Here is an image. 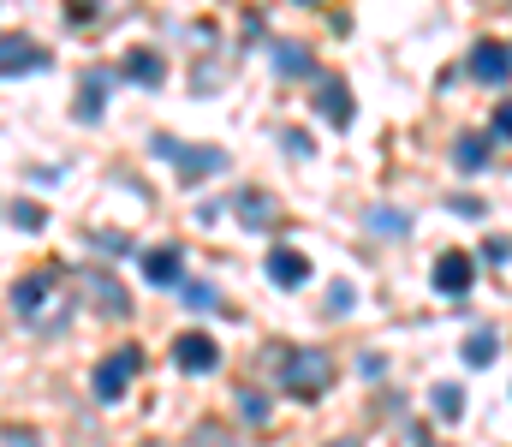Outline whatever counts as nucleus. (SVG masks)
I'll list each match as a JSON object with an SVG mask.
<instances>
[{
  "label": "nucleus",
  "mask_w": 512,
  "mask_h": 447,
  "mask_svg": "<svg viewBox=\"0 0 512 447\" xmlns=\"http://www.w3.org/2000/svg\"><path fill=\"white\" fill-rule=\"evenodd\" d=\"M12 310H18V322H30V328H60V322L72 316L66 269H54V263L30 269V275H24V281L12 287Z\"/></svg>",
  "instance_id": "f257e3e1"
},
{
  "label": "nucleus",
  "mask_w": 512,
  "mask_h": 447,
  "mask_svg": "<svg viewBox=\"0 0 512 447\" xmlns=\"http://www.w3.org/2000/svg\"><path fill=\"white\" fill-rule=\"evenodd\" d=\"M120 78L143 84V90H161V78H167V60H161L155 48H131L126 60H120Z\"/></svg>",
  "instance_id": "f8f14e48"
},
{
  "label": "nucleus",
  "mask_w": 512,
  "mask_h": 447,
  "mask_svg": "<svg viewBox=\"0 0 512 447\" xmlns=\"http://www.w3.org/2000/svg\"><path fill=\"white\" fill-rule=\"evenodd\" d=\"M72 18H90V12H108V6H126V0H66Z\"/></svg>",
  "instance_id": "bb28decb"
},
{
  "label": "nucleus",
  "mask_w": 512,
  "mask_h": 447,
  "mask_svg": "<svg viewBox=\"0 0 512 447\" xmlns=\"http://www.w3.org/2000/svg\"><path fill=\"white\" fill-rule=\"evenodd\" d=\"M429 406H435V418L453 424V418L465 412V388H459V382H435V388H429Z\"/></svg>",
  "instance_id": "f3484780"
},
{
  "label": "nucleus",
  "mask_w": 512,
  "mask_h": 447,
  "mask_svg": "<svg viewBox=\"0 0 512 447\" xmlns=\"http://www.w3.org/2000/svg\"><path fill=\"white\" fill-rule=\"evenodd\" d=\"M90 245H102V251H114V257H126V251H131L126 233H90Z\"/></svg>",
  "instance_id": "393cba45"
},
{
  "label": "nucleus",
  "mask_w": 512,
  "mask_h": 447,
  "mask_svg": "<svg viewBox=\"0 0 512 447\" xmlns=\"http://www.w3.org/2000/svg\"><path fill=\"white\" fill-rule=\"evenodd\" d=\"M483 257H489V263H507L512 245H507V239H489V245H483Z\"/></svg>",
  "instance_id": "cd10ccee"
},
{
  "label": "nucleus",
  "mask_w": 512,
  "mask_h": 447,
  "mask_svg": "<svg viewBox=\"0 0 512 447\" xmlns=\"http://www.w3.org/2000/svg\"><path fill=\"white\" fill-rule=\"evenodd\" d=\"M191 447H245V442H233L221 424H197V430H191Z\"/></svg>",
  "instance_id": "aec40b11"
},
{
  "label": "nucleus",
  "mask_w": 512,
  "mask_h": 447,
  "mask_svg": "<svg viewBox=\"0 0 512 447\" xmlns=\"http://www.w3.org/2000/svg\"><path fill=\"white\" fill-rule=\"evenodd\" d=\"M471 287H477V263H471L465 251H441V257H435V293L465 298Z\"/></svg>",
  "instance_id": "423d86ee"
},
{
  "label": "nucleus",
  "mask_w": 512,
  "mask_h": 447,
  "mask_svg": "<svg viewBox=\"0 0 512 447\" xmlns=\"http://www.w3.org/2000/svg\"><path fill=\"white\" fill-rule=\"evenodd\" d=\"M268 376L292 394V400H322L334 388V358L322 346H268Z\"/></svg>",
  "instance_id": "f03ea898"
},
{
  "label": "nucleus",
  "mask_w": 512,
  "mask_h": 447,
  "mask_svg": "<svg viewBox=\"0 0 512 447\" xmlns=\"http://www.w3.org/2000/svg\"><path fill=\"white\" fill-rule=\"evenodd\" d=\"M12 227L18 233H42V203H12Z\"/></svg>",
  "instance_id": "4be33fe9"
},
{
  "label": "nucleus",
  "mask_w": 512,
  "mask_h": 447,
  "mask_svg": "<svg viewBox=\"0 0 512 447\" xmlns=\"http://www.w3.org/2000/svg\"><path fill=\"white\" fill-rule=\"evenodd\" d=\"M143 281L149 287H185V257L173 245H149L143 251Z\"/></svg>",
  "instance_id": "9b49d317"
},
{
  "label": "nucleus",
  "mask_w": 512,
  "mask_h": 447,
  "mask_svg": "<svg viewBox=\"0 0 512 447\" xmlns=\"http://www.w3.org/2000/svg\"><path fill=\"white\" fill-rule=\"evenodd\" d=\"M48 66V48L30 42V36H0V78H18V72H42Z\"/></svg>",
  "instance_id": "0eeeda50"
},
{
  "label": "nucleus",
  "mask_w": 512,
  "mask_h": 447,
  "mask_svg": "<svg viewBox=\"0 0 512 447\" xmlns=\"http://www.w3.org/2000/svg\"><path fill=\"white\" fill-rule=\"evenodd\" d=\"M274 60H280V72H310V54L292 42H274Z\"/></svg>",
  "instance_id": "412c9836"
},
{
  "label": "nucleus",
  "mask_w": 512,
  "mask_h": 447,
  "mask_svg": "<svg viewBox=\"0 0 512 447\" xmlns=\"http://www.w3.org/2000/svg\"><path fill=\"white\" fill-rule=\"evenodd\" d=\"M370 221H376V233H387V239H393V233H411V215H405V209H399V215H393V209H376Z\"/></svg>",
  "instance_id": "5701e85b"
},
{
  "label": "nucleus",
  "mask_w": 512,
  "mask_h": 447,
  "mask_svg": "<svg viewBox=\"0 0 512 447\" xmlns=\"http://www.w3.org/2000/svg\"><path fill=\"white\" fill-rule=\"evenodd\" d=\"M489 144H495V138H489V132H465V138H459V144H453V161H459V167H465V173H477V167H483V161H489Z\"/></svg>",
  "instance_id": "dca6fc26"
},
{
  "label": "nucleus",
  "mask_w": 512,
  "mask_h": 447,
  "mask_svg": "<svg viewBox=\"0 0 512 447\" xmlns=\"http://www.w3.org/2000/svg\"><path fill=\"white\" fill-rule=\"evenodd\" d=\"M495 352H501V334H495V328H471V334H465V364H471V370L495 364Z\"/></svg>",
  "instance_id": "4468645a"
},
{
  "label": "nucleus",
  "mask_w": 512,
  "mask_h": 447,
  "mask_svg": "<svg viewBox=\"0 0 512 447\" xmlns=\"http://www.w3.org/2000/svg\"><path fill=\"white\" fill-rule=\"evenodd\" d=\"M239 418H245V424H268V394L239 388Z\"/></svg>",
  "instance_id": "6ab92c4d"
},
{
  "label": "nucleus",
  "mask_w": 512,
  "mask_h": 447,
  "mask_svg": "<svg viewBox=\"0 0 512 447\" xmlns=\"http://www.w3.org/2000/svg\"><path fill=\"white\" fill-rule=\"evenodd\" d=\"M143 447H161V442H143Z\"/></svg>",
  "instance_id": "c85d7f7f"
},
{
  "label": "nucleus",
  "mask_w": 512,
  "mask_h": 447,
  "mask_svg": "<svg viewBox=\"0 0 512 447\" xmlns=\"http://www.w3.org/2000/svg\"><path fill=\"white\" fill-rule=\"evenodd\" d=\"M149 155H161V161H173L185 179H203V173H227V149H191V144H179V138H167V132H155L149 138Z\"/></svg>",
  "instance_id": "7ed1b4c3"
},
{
  "label": "nucleus",
  "mask_w": 512,
  "mask_h": 447,
  "mask_svg": "<svg viewBox=\"0 0 512 447\" xmlns=\"http://www.w3.org/2000/svg\"><path fill=\"white\" fill-rule=\"evenodd\" d=\"M489 138H507V144H512V96L495 108V126H489Z\"/></svg>",
  "instance_id": "a878e982"
},
{
  "label": "nucleus",
  "mask_w": 512,
  "mask_h": 447,
  "mask_svg": "<svg viewBox=\"0 0 512 447\" xmlns=\"http://www.w3.org/2000/svg\"><path fill=\"white\" fill-rule=\"evenodd\" d=\"M78 287H84V298H90L96 310H108V316H126V310H131L126 287H120L114 275H102V269H84V275H78Z\"/></svg>",
  "instance_id": "9d476101"
},
{
  "label": "nucleus",
  "mask_w": 512,
  "mask_h": 447,
  "mask_svg": "<svg viewBox=\"0 0 512 447\" xmlns=\"http://www.w3.org/2000/svg\"><path fill=\"white\" fill-rule=\"evenodd\" d=\"M173 364L191 370V376H209V370L221 364V346H215L203 328H185V334H173Z\"/></svg>",
  "instance_id": "39448f33"
},
{
  "label": "nucleus",
  "mask_w": 512,
  "mask_h": 447,
  "mask_svg": "<svg viewBox=\"0 0 512 447\" xmlns=\"http://www.w3.org/2000/svg\"><path fill=\"white\" fill-rule=\"evenodd\" d=\"M268 281H274L280 293H298V287L310 281V257L292 251V245H274V251H268Z\"/></svg>",
  "instance_id": "1a4fd4ad"
},
{
  "label": "nucleus",
  "mask_w": 512,
  "mask_h": 447,
  "mask_svg": "<svg viewBox=\"0 0 512 447\" xmlns=\"http://www.w3.org/2000/svg\"><path fill=\"white\" fill-rule=\"evenodd\" d=\"M465 66H471V78H477V84H507V78H512V48H507V42H477Z\"/></svg>",
  "instance_id": "6e6552de"
},
{
  "label": "nucleus",
  "mask_w": 512,
  "mask_h": 447,
  "mask_svg": "<svg viewBox=\"0 0 512 447\" xmlns=\"http://www.w3.org/2000/svg\"><path fill=\"white\" fill-rule=\"evenodd\" d=\"M239 215H245V221H274V197H262V191H239Z\"/></svg>",
  "instance_id": "a211bd4d"
},
{
  "label": "nucleus",
  "mask_w": 512,
  "mask_h": 447,
  "mask_svg": "<svg viewBox=\"0 0 512 447\" xmlns=\"http://www.w3.org/2000/svg\"><path fill=\"white\" fill-rule=\"evenodd\" d=\"M185 304H191V310H215L221 293H215V287H185Z\"/></svg>",
  "instance_id": "b1692460"
},
{
  "label": "nucleus",
  "mask_w": 512,
  "mask_h": 447,
  "mask_svg": "<svg viewBox=\"0 0 512 447\" xmlns=\"http://www.w3.org/2000/svg\"><path fill=\"white\" fill-rule=\"evenodd\" d=\"M316 108L334 120V126H352V90L340 78H316Z\"/></svg>",
  "instance_id": "ddd939ff"
},
{
  "label": "nucleus",
  "mask_w": 512,
  "mask_h": 447,
  "mask_svg": "<svg viewBox=\"0 0 512 447\" xmlns=\"http://www.w3.org/2000/svg\"><path fill=\"white\" fill-rule=\"evenodd\" d=\"M137 364H143V352H137V346H120V352H108V358L96 364L90 388H96V400H102V406L126 400V388H131V376H137Z\"/></svg>",
  "instance_id": "20e7f679"
},
{
  "label": "nucleus",
  "mask_w": 512,
  "mask_h": 447,
  "mask_svg": "<svg viewBox=\"0 0 512 447\" xmlns=\"http://www.w3.org/2000/svg\"><path fill=\"white\" fill-rule=\"evenodd\" d=\"M304 6H316V0H304Z\"/></svg>",
  "instance_id": "c756f323"
},
{
  "label": "nucleus",
  "mask_w": 512,
  "mask_h": 447,
  "mask_svg": "<svg viewBox=\"0 0 512 447\" xmlns=\"http://www.w3.org/2000/svg\"><path fill=\"white\" fill-rule=\"evenodd\" d=\"M102 96H108V72H84V90H78V120H96L102 114Z\"/></svg>",
  "instance_id": "2eb2a0df"
}]
</instances>
